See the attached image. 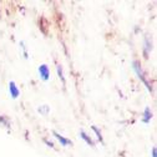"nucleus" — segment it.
<instances>
[{
    "mask_svg": "<svg viewBox=\"0 0 157 157\" xmlns=\"http://www.w3.org/2000/svg\"><path fill=\"white\" fill-rule=\"evenodd\" d=\"M52 135L55 136V139H57V141L61 144V146H69V145H71L72 142H71V140H69V139H66V137H64V136H61L59 132H56V131H52Z\"/></svg>",
    "mask_w": 157,
    "mask_h": 157,
    "instance_id": "nucleus-4",
    "label": "nucleus"
},
{
    "mask_svg": "<svg viewBox=\"0 0 157 157\" xmlns=\"http://www.w3.org/2000/svg\"><path fill=\"white\" fill-rule=\"evenodd\" d=\"M9 92H10L13 99H17L19 95H20V90H19V87L16 86V84L14 81L9 82Z\"/></svg>",
    "mask_w": 157,
    "mask_h": 157,
    "instance_id": "nucleus-3",
    "label": "nucleus"
},
{
    "mask_svg": "<svg viewBox=\"0 0 157 157\" xmlns=\"http://www.w3.org/2000/svg\"><path fill=\"white\" fill-rule=\"evenodd\" d=\"M132 67H133L135 72L137 74V76H139V78H140V80H141V81L145 84V86L147 87V90H148L150 92H152V86H151V84L148 82L147 77H146V74H145L144 69L141 67L140 63H139V61H133V63H132Z\"/></svg>",
    "mask_w": 157,
    "mask_h": 157,
    "instance_id": "nucleus-1",
    "label": "nucleus"
},
{
    "mask_svg": "<svg viewBox=\"0 0 157 157\" xmlns=\"http://www.w3.org/2000/svg\"><path fill=\"white\" fill-rule=\"evenodd\" d=\"M56 71H57L59 77H60V80H61V81H63V84L65 85V77H64V71H63L61 65H56Z\"/></svg>",
    "mask_w": 157,
    "mask_h": 157,
    "instance_id": "nucleus-9",
    "label": "nucleus"
},
{
    "mask_svg": "<svg viewBox=\"0 0 157 157\" xmlns=\"http://www.w3.org/2000/svg\"><path fill=\"white\" fill-rule=\"evenodd\" d=\"M152 50V43L150 41V37L148 36H145V46H144V54H145V57L147 59L148 57V54L150 51Z\"/></svg>",
    "mask_w": 157,
    "mask_h": 157,
    "instance_id": "nucleus-6",
    "label": "nucleus"
},
{
    "mask_svg": "<svg viewBox=\"0 0 157 157\" xmlns=\"http://www.w3.org/2000/svg\"><path fill=\"white\" fill-rule=\"evenodd\" d=\"M37 111L40 112L41 115H44V116H46V115H49V111H50V107L48 106V105H43V106H40L37 109Z\"/></svg>",
    "mask_w": 157,
    "mask_h": 157,
    "instance_id": "nucleus-10",
    "label": "nucleus"
},
{
    "mask_svg": "<svg viewBox=\"0 0 157 157\" xmlns=\"http://www.w3.org/2000/svg\"><path fill=\"white\" fill-rule=\"evenodd\" d=\"M80 137H81V139H82L87 145H90V146H95V141L91 139V136H89L85 131H80Z\"/></svg>",
    "mask_w": 157,
    "mask_h": 157,
    "instance_id": "nucleus-7",
    "label": "nucleus"
},
{
    "mask_svg": "<svg viewBox=\"0 0 157 157\" xmlns=\"http://www.w3.org/2000/svg\"><path fill=\"white\" fill-rule=\"evenodd\" d=\"M91 130L95 132V135H96V137H97V140H99L101 144H104V137H102V135H101V132H100V130L97 128L96 126H91Z\"/></svg>",
    "mask_w": 157,
    "mask_h": 157,
    "instance_id": "nucleus-8",
    "label": "nucleus"
},
{
    "mask_svg": "<svg viewBox=\"0 0 157 157\" xmlns=\"http://www.w3.org/2000/svg\"><path fill=\"white\" fill-rule=\"evenodd\" d=\"M152 157H157V148L152 147Z\"/></svg>",
    "mask_w": 157,
    "mask_h": 157,
    "instance_id": "nucleus-13",
    "label": "nucleus"
},
{
    "mask_svg": "<svg viewBox=\"0 0 157 157\" xmlns=\"http://www.w3.org/2000/svg\"><path fill=\"white\" fill-rule=\"evenodd\" d=\"M0 124H3L4 126H6L9 128V119H8V117H5V116L0 117Z\"/></svg>",
    "mask_w": 157,
    "mask_h": 157,
    "instance_id": "nucleus-11",
    "label": "nucleus"
},
{
    "mask_svg": "<svg viewBox=\"0 0 157 157\" xmlns=\"http://www.w3.org/2000/svg\"><path fill=\"white\" fill-rule=\"evenodd\" d=\"M44 142H45V144H46V145H48L49 147H54V142H51V141H49L48 139H45V140H44Z\"/></svg>",
    "mask_w": 157,
    "mask_h": 157,
    "instance_id": "nucleus-12",
    "label": "nucleus"
},
{
    "mask_svg": "<svg viewBox=\"0 0 157 157\" xmlns=\"http://www.w3.org/2000/svg\"><path fill=\"white\" fill-rule=\"evenodd\" d=\"M151 120H152V111H151L150 107H146L144 110V113H142V122L144 124H148Z\"/></svg>",
    "mask_w": 157,
    "mask_h": 157,
    "instance_id": "nucleus-5",
    "label": "nucleus"
},
{
    "mask_svg": "<svg viewBox=\"0 0 157 157\" xmlns=\"http://www.w3.org/2000/svg\"><path fill=\"white\" fill-rule=\"evenodd\" d=\"M39 75H40V78L43 81H48L50 77V69L46 64H43L39 66Z\"/></svg>",
    "mask_w": 157,
    "mask_h": 157,
    "instance_id": "nucleus-2",
    "label": "nucleus"
}]
</instances>
